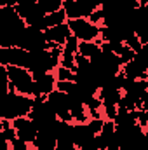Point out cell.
Segmentation results:
<instances>
[{
  "label": "cell",
  "instance_id": "52a82bcc",
  "mask_svg": "<svg viewBox=\"0 0 148 150\" xmlns=\"http://www.w3.org/2000/svg\"><path fill=\"white\" fill-rule=\"evenodd\" d=\"M66 19H87L94 11L99 9L98 0H65L63 7Z\"/></svg>",
  "mask_w": 148,
  "mask_h": 150
},
{
  "label": "cell",
  "instance_id": "30bf717a",
  "mask_svg": "<svg viewBox=\"0 0 148 150\" xmlns=\"http://www.w3.org/2000/svg\"><path fill=\"white\" fill-rule=\"evenodd\" d=\"M30 52L21 47H0V65L4 67H28Z\"/></svg>",
  "mask_w": 148,
  "mask_h": 150
},
{
  "label": "cell",
  "instance_id": "8992f818",
  "mask_svg": "<svg viewBox=\"0 0 148 150\" xmlns=\"http://www.w3.org/2000/svg\"><path fill=\"white\" fill-rule=\"evenodd\" d=\"M16 47H21L28 52H35V51H44V49H49L47 45V40L42 30H37L33 26H25L18 37L16 42Z\"/></svg>",
  "mask_w": 148,
  "mask_h": 150
},
{
  "label": "cell",
  "instance_id": "44dd1931",
  "mask_svg": "<svg viewBox=\"0 0 148 150\" xmlns=\"http://www.w3.org/2000/svg\"><path fill=\"white\" fill-rule=\"evenodd\" d=\"M54 150H77V149H75L73 143H70V142H58Z\"/></svg>",
  "mask_w": 148,
  "mask_h": 150
},
{
  "label": "cell",
  "instance_id": "4fadbf2b",
  "mask_svg": "<svg viewBox=\"0 0 148 150\" xmlns=\"http://www.w3.org/2000/svg\"><path fill=\"white\" fill-rule=\"evenodd\" d=\"M96 134L92 129L87 126V122H73V145L75 149H85V147H94Z\"/></svg>",
  "mask_w": 148,
  "mask_h": 150
},
{
  "label": "cell",
  "instance_id": "277c9868",
  "mask_svg": "<svg viewBox=\"0 0 148 150\" xmlns=\"http://www.w3.org/2000/svg\"><path fill=\"white\" fill-rule=\"evenodd\" d=\"M38 129H45V127H52L56 124V115L52 112L51 105L47 103L45 96H40V98H33V105L30 108V112L26 115Z\"/></svg>",
  "mask_w": 148,
  "mask_h": 150
},
{
  "label": "cell",
  "instance_id": "e0dca14e",
  "mask_svg": "<svg viewBox=\"0 0 148 150\" xmlns=\"http://www.w3.org/2000/svg\"><path fill=\"white\" fill-rule=\"evenodd\" d=\"M61 23H66V16H65V11H63V9H59V11H56V12H51V14H45V18H44L45 30L51 28V26L61 25Z\"/></svg>",
  "mask_w": 148,
  "mask_h": 150
},
{
  "label": "cell",
  "instance_id": "2e32d148",
  "mask_svg": "<svg viewBox=\"0 0 148 150\" xmlns=\"http://www.w3.org/2000/svg\"><path fill=\"white\" fill-rule=\"evenodd\" d=\"M99 44H101L99 38H98V40H89V42H78V45H77V54L82 56V58L92 59V58L101 51Z\"/></svg>",
  "mask_w": 148,
  "mask_h": 150
},
{
  "label": "cell",
  "instance_id": "484cf974",
  "mask_svg": "<svg viewBox=\"0 0 148 150\" xmlns=\"http://www.w3.org/2000/svg\"><path fill=\"white\" fill-rule=\"evenodd\" d=\"M63 2H65V0H63Z\"/></svg>",
  "mask_w": 148,
  "mask_h": 150
},
{
  "label": "cell",
  "instance_id": "cb8c5ba5",
  "mask_svg": "<svg viewBox=\"0 0 148 150\" xmlns=\"http://www.w3.org/2000/svg\"><path fill=\"white\" fill-rule=\"evenodd\" d=\"M77 150H98V149H94V147H85V149H77Z\"/></svg>",
  "mask_w": 148,
  "mask_h": 150
},
{
  "label": "cell",
  "instance_id": "ffe728a7",
  "mask_svg": "<svg viewBox=\"0 0 148 150\" xmlns=\"http://www.w3.org/2000/svg\"><path fill=\"white\" fill-rule=\"evenodd\" d=\"M9 150H30V145L16 138L14 142H11V143H9Z\"/></svg>",
  "mask_w": 148,
  "mask_h": 150
},
{
  "label": "cell",
  "instance_id": "7a4b0ae2",
  "mask_svg": "<svg viewBox=\"0 0 148 150\" xmlns=\"http://www.w3.org/2000/svg\"><path fill=\"white\" fill-rule=\"evenodd\" d=\"M33 105L32 96H25L14 91H7L0 98V119L14 120L18 117H26Z\"/></svg>",
  "mask_w": 148,
  "mask_h": 150
},
{
  "label": "cell",
  "instance_id": "6da1fadb",
  "mask_svg": "<svg viewBox=\"0 0 148 150\" xmlns=\"http://www.w3.org/2000/svg\"><path fill=\"white\" fill-rule=\"evenodd\" d=\"M25 26V21L19 18L12 5L0 7V47L16 45L18 37Z\"/></svg>",
  "mask_w": 148,
  "mask_h": 150
},
{
  "label": "cell",
  "instance_id": "603a6c76",
  "mask_svg": "<svg viewBox=\"0 0 148 150\" xmlns=\"http://www.w3.org/2000/svg\"><path fill=\"white\" fill-rule=\"evenodd\" d=\"M0 150H9V143L5 142V138L2 136V133H0Z\"/></svg>",
  "mask_w": 148,
  "mask_h": 150
},
{
  "label": "cell",
  "instance_id": "ac0fdd59",
  "mask_svg": "<svg viewBox=\"0 0 148 150\" xmlns=\"http://www.w3.org/2000/svg\"><path fill=\"white\" fill-rule=\"evenodd\" d=\"M38 7L44 11V14H51L56 12L63 7V0H37Z\"/></svg>",
  "mask_w": 148,
  "mask_h": 150
},
{
  "label": "cell",
  "instance_id": "3957f363",
  "mask_svg": "<svg viewBox=\"0 0 148 150\" xmlns=\"http://www.w3.org/2000/svg\"><path fill=\"white\" fill-rule=\"evenodd\" d=\"M5 74H7V80H9V91L19 93L25 96H32L33 79H32L30 70H26L23 67H5Z\"/></svg>",
  "mask_w": 148,
  "mask_h": 150
},
{
  "label": "cell",
  "instance_id": "5b68a950",
  "mask_svg": "<svg viewBox=\"0 0 148 150\" xmlns=\"http://www.w3.org/2000/svg\"><path fill=\"white\" fill-rule=\"evenodd\" d=\"M120 72L124 77L132 79V80H141V79H148V44H145L140 52L134 54V58L127 63L122 65Z\"/></svg>",
  "mask_w": 148,
  "mask_h": 150
},
{
  "label": "cell",
  "instance_id": "5bb4252c",
  "mask_svg": "<svg viewBox=\"0 0 148 150\" xmlns=\"http://www.w3.org/2000/svg\"><path fill=\"white\" fill-rule=\"evenodd\" d=\"M44 35H45L49 49H52V47H63V44L68 40V37H72L70 28H68L66 23H61V25H56V26H51V28L44 30Z\"/></svg>",
  "mask_w": 148,
  "mask_h": 150
},
{
  "label": "cell",
  "instance_id": "7402d4cb",
  "mask_svg": "<svg viewBox=\"0 0 148 150\" xmlns=\"http://www.w3.org/2000/svg\"><path fill=\"white\" fill-rule=\"evenodd\" d=\"M134 150H148V133H147V136H145L138 145H136V149H134Z\"/></svg>",
  "mask_w": 148,
  "mask_h": 150
},
{
  "label": "cell",
  "instance_id": "8fae6325",
  "mask_svg": "<svg viewBox=\"0 0 148 150\" xmlns=\"http://www.w3.org/2000/svg\"><path fill=\"white\" fill-rule=\"evenodd\" d=\"M33 79V98L47 96L51 91L56 89V77L52 72H44V74H32Z\"/></svg>",
  "mask_w": 148,
  "mask_h": 150
},
{
  "label": "cell",
  "instance_id": "d6986e66",
  "mask_svg": "<svg viewBox=\"0 0 148 150\" xmlns=\"http://www.w3.org/2000/svg\"><path fill=\"white\" fill-rule=\"evenodd\" d=\"M52 74L56 77V80H75L73 70H68V68H65V67H61V65H58Z\"/></svg>",
  "mask_w": 148,
  "mask_h": 150
},
{
  "label": "cell",
  "instance_id": "9c48e42d",
  "mask_svg": "<svg viewBox=\"0 0 148 150\" xmlns=\"http://www.w3.org/2000/svg\"><path fill=\"white\" fill-rule=\"evenodd\" d=\"M47 103L51 105L52 112L56 115L58 120H63V122H73L72 120V115H70V105H68V94L63 93V91H51L47 96H45Z\"/></svg>",
  "mask_w": 148,
  "mask_h": 150
},
{
  "label": "cell",
  "instance_id": "ba28073f",
  "mask_svg": "<svg viewBox=\"0 0 148 150\" xmlns=\"http://www.w3.org/2000/svg\"><path fill=\"white\" fill-rule=\"evenodd\" d=\"M66 25L70 28V33L78 42H89V40H98L101 26L91 23L89 19H66Z\"/></svg>",
  "mask_w": 148,
  "mask_h": 150
},
{
  "label": "cell",
  "instance_id": "7c38bea8",
  "mask_svg": "<svg viewBox=\"0 0 148 150\" xmlns=\"http://www.w3.org/2000/svg\"><path fill=\"white\" fill-rule=\"evenodd\" d=\"M14 131H16V138L32 145V142L35 140V134H37V127L35 124L28 119V117H18L14 120H11Z\"/></svg>",
  "mask_w": 148,
  "mask_h": 150
},
{
  "label": "cell",
  "instance_id": "d4e9b609",
  "mask_svg": "<svg viewBox=\"0 0 148 150\" xmlns=\"http://www.w3.org/2000/svg\"><path fill=\"white\" fill-rule=\"evenodd\" d=\"M30 150H37V149H33V147H30Z\"/></svg>",
  "mask_w": 148,
  "mask_h": 150
},
{
  "label": "cell",
  "instance_id": "9a60e30c",
  "mask_svg": "<svg viewBox=\"0 0 148 150\" xmlns=\"http://www.w3.org/2000/svg\"><path fill=\"white\" fill-rule=\"evenodd\" d=\"M56 122H58V120H56ZM54 127H56V124H54L52 127L38 129L37 134H35V140L32 142L30 147H33V149H37V150H54L56 149V143H58Z\"/></svg>",
  "mask_w": 148,
  "mask_h": 150
}]
</instances>
